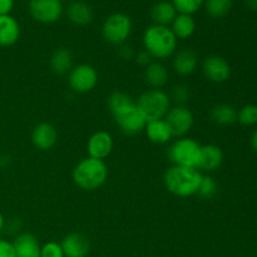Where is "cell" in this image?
Masks as SVG:
<instances>
[{
    "label": "cell",
    "mask_w": 257,
    "mask_h": 257,
    "mask_svg": "<svg viewBox=\"0 0 257 257\" xmlns=\"http://www.w3.org/2000/svg\"><path fill=\"white\" fill-rule=\"evenodd\" d=\"M173 69L180 75H190L197 69L198 57L193 50L182 49L173 57Z\"/></svg>",
    "instance_id": "obj_19"
},
{
    "label": "cell",
    "mask_w": 257,
    "mask_h": 257,
    "mask_svg": "<svg viewBox=\"0 0 257 257\" xmlns=\"http://www.w3.org/2000/svg\"><path fill=\"white\" fill-rule=\"evenodd\" d=\"M201 147L192 138L181 137L176 140L168 148V158L175 166L198 167L201 156Z\"/></svg>",
    "instance_id": "obj_6"
},
{
    "label": "cell",
    "mask_w": 257,
    "mask_h": 257,
    "mask_svg": "<svg viewBox=\"0 0 257 257\" xmlns=\"http://www.w3.org/2000/svg\"><path fill=\"white\" fill-rule=\"evenodd\" d=\"M40 257H65L63 252L62 245L55 241H49L42 246L40 250Z\"/></svg>",
    "instance_id": "obj_30"
},
{
    "label": "cell",
    "mask_w": 257,
    "mask_h": 257,
    "mask_svg": "<svg viewBox=\"0 0 257 257\" xmlns=\"http://www.w3.org/2000/svg\"><path fill=\"white\" fill-rule=\"evenodd\" d=\"M171 3L178 14L192 15L203 7L205 0H172Z\"/></svg>",
    "instance_id": "obj_27"
},
{
    "label": "cell",
    "mask_w": 257,
    "mask_h": 257,
    "mask_svg": "<svg viewBox=\"0 0 257 257\" xmlns=\"http://www.w3.org/2000/svg\"><path fill=\"white\" fill-rule=\"evenodd\" d=\"M170 98H172L178 105L185 104L188 100V98H190V89H188L187 85L185 84L176 85V87H173Z\"/></svg>",
    "instance_id": "obj_31"
},
{
    "label": "cell",
    "mask_w": 257,
    "mask_h": 257,
    "mask_svg": "<svg viewBox=\"0 0 257 257\" xmlns=\"http://www.w3.org/2000/svg\"><path fill=\"white\" fill-rule=\"evenodd\" d=\"M237 122L242 125L250 127L257 123V105L246 104L237 112Z\"/></svg>",
    "instance_id": "obj_28"
},
{
    "label": "cell",
    "mask_w": 257,
    "mask_h": 257,
    "mask_svg": "<svg viewBox=\"0 0 257 257\" xmlns=\"http://www.w3.org/2000/svg\"><path fill=\"white\" fill-rule=\"evenodd\" d=\"M58 141V132L53 124L42 122L34 127L32 132V142L38 150H52Z\"/></svg>",
    "instance_id": "obj_14"
},
{
    "label": "cell",
    "mask_w": 257,
    "mask_h": 257,
    "mask_svg": "<svg viewBox=\"0 0 257 257\" xmlns=\"http://www.w3.org/2000/svg\"><path fill=\"white\" fill-rule=\"evenodd\" d=\"M135 58H136V62L138 63V64L140 65H142V67H147L148 64H151V63L153 62V58L151 57L150 54H148L147 52H146V50H142V52H138L137 54L135 55Z\"/></svg>",
    "instance_id": "obj_34"
},
{
    "label": "cell",
    "mask_w": 257,
    "mask_h": 257,
    "mask_svg": "<svg viewBox=\"0 0 257 257\" xmlns=\"http://www.w3.org/2000/svg\"><path fill=\"white\" fill-rule=\"evenodd\" d=\"M132 20L124 13H113L104 20L102 27V35L105 42L112 45L125 44L132 33Z\"/></svg>",
    "instance_id": "obj_7"
},
{
    "label": "cell",
    "mask_w": 257,
    "mask_h": 257,
    "mask_svg": "<svg viewBox=\"0 0 257 257\" xmlns=\"http://www.w3.org/2000/svg\"><path fill=\"white\" fill-rule=\"evenodd\" d=\"M205 9L210 17L220 19L232 9V0H205Z\"/></svg>",
    "instance_id": "obj_26"
},
{
    "label": "cell",
    "mask_w": 257,
    "mask_h": 257,
    "mask_svg": "<svg viewBox=\"0 0 257 257\" xmlns=\"http://www.w3.org/2000/svg\"><path fill=\"white\" fill-rule=\"evenodd\" d=\"M222 150L216 145H206L201 147L200 162H198V170L206 171V172H213L218 170L223 163Z\"/></svg>",
    "instance_id": "obj_15"
},
{
    "label": "cell",
    "mask_w": 257,
    "mask_h": 257,
    "mask_svg": "<svg viewBox=\"0 0 257 257\" xmlns=\"http://www.w3.org/2000/svg\"><path fill=\"white\" fill-rule=\"evenodd\" d=\"M20 38V25L12 15H0V47H12Z\"/></svg>",
    "instance_id": "obj_17"
},
{
    "label": "cell",
    "mask_w": 257,
    "mask_h": 257,
    "mask_svg": "<svg viewBox=\"0 0 257 257\" xmlns=\"http://www.w3.org/2000/svg\"><path fill=\"white\" fill-rule=\"evenodd\" d=\"M251 146H252L253 151L257 152V128L253 131L252 136H251Z\"/></svg>",
    "instance_id": "obj_37"
},
{
    "label": "cell",
    "mask_w": 257,
    "mask_h": 257,
    "mask_svg": "<svg viewBox=\"0 0 257 257\" xmlns=\"http://www.w3.org/2000/svg\"><path fill=\"white\" fill-rule=\"evenodd\" d=\"M177 14L178 13L176 12L173 4L168 0H161V2L155 3L150 10L152 22L156 25H163V27H168L170 24H172Z\"/></svg>",
    "instance_id": "obj_21"
},
{
    "label": "cell",
    "mask_w": 257,
    "mask_h": 257,
    "mask_svg": "<svg viewBox=\"0 0 257 257\" xmlns=\"http://www.w3.org/2000/svg\"><path fill=\"white\" fill-rule=\"evenodd\" d=\"M68 19L75 25L79 27H84L92 23L94 13H93L92 7L88 3L83 2V0H74L69 4L67 9Z\"/></svg>",
    "instance_id": "obj_18"
},
{
    "label": "cell",
    "mask_w": 257,
    "mask_h": 257,
    "mask_svg": "<svg viewBox=\"0 0 257 257\" xmlns=\"http://www.w3.org/2000/svg\"><path fill=\"white\" fill-rule=\"evenodd\" d=\"M108 178V167L104 161L87 157L73 170V181L84 191H95L102 187Z\"/></svg>",
    "instance_id": "obj_4"
},
{
    "label": "cell",
    "mask_w": 257,
    "mask_h": 257,
    "mask_svg": "<svg viewBox=\"0 0 257 257\" xmlns=\"http://www.w3.org/2000/svg\"><path fill=\"white\" fill-rule=\"evenodd\" d=\"M137 107L147 122L156 119H163L171 109L170 95L162 89H148L140 95Z\"/></svg>",
    "instance_id": "obj_5"
},
{
    "label": "cell",
    "mask_w": 257,
    "mask_h": 257,
    "mask_svg": "<svg viewBox=\"0 0 257 257\" xmlns=\"http://www.w3.org/2000/svg\"><path fill=\"white\" fill-rule=\"evenodd\" d=\"M145 131L148 140L152 143H156V145H166L173 137L172 131H171L170 125L167 124L165 118L147 122Z\"/></svg>",
    "instance_id": "obj_20"
},
{
    "label": "cell",
    "mask_w": 257,
    "mask_h": 257,
    "mask_svg": "<svg viewBox=\"0 0 257 257\" xmlns=\"http://www.w3.org/2000/svg\"><path fill=\"white\" fill-rule=\"evenodd\" d=\"M30 15L42 24H53L63 15L62 0H30L28 5Z\"/></svg>",
    "instance_id": "obj_8"
},
{
    "label": "cell",
    "mask_w": 257,
    "mask_h": 257,
    "mask_svg": "<svg viewBox=\"0 0 257 257\" xmlns=\"http://www.w3.org/2000/svg\"><path fill=\"white\" fill-rule=\"evenodd\" d=\"M62 248L65 257H87L90 251V242L87 236L79 232H72L62 241Z\"/></svg>",
    "instance_id": "obj_13"
},
{
    "label": "cell",
    "mask_w": 257,
    "mask_h": 257,
    "mask_svg": "<svg viewBox=\"0 0 257 257\" xmlns=\"http://www.w3.org/2000/svg\"><path fill=\"white\" fill-rule=\"evenodd\" d=\"M211 119L220 125H230L237 120V110L231 104H218L211 110Z\"/></svg>",
    "instance_id": "obj_25"
},
{
    "label": "cell",
    "mask_w": 257,
    "mask_h": 257,
    "mask_svg": "<svg viewBox=\"0 0 257 257\" xmlns=\"http://www.w3.org/2000/svg\"><path fill=\"white\" fill-rule=\"evenodd\" d=\"M168 70L162 63L152 62L145 68V80L151 89H162L168 82Z\"/></svg>",
    "instance_id": "obj_22"
},
{
    "label": "cell",
    "mask_w": 257,
    "mask_h": 257,
    "mask_svg": "<svg viewBox=\"0 0 257 257\" xmlns=\"http://www.w3.org/2000/svg\"><path fill=\"white\" fill-rule=\"evenodd\" d=\"M4 227H5V218H4V215L2 213V211H0V232L4 230Z\"/></svg>",
    "instance_id": "obj_38"
},
{
    "label": "cell",
    "mask_w": 257,
    "mask_h": 257,
    "mask_svg": "<svg viewBox=\"0 0 257 257\" xmlns=\"http://www.w3.org/2000/svg\"><path fill=\"white\" fill-rule=\"evenodd\" d=\"M246 7L252 12H257V0H245Z\"/></svg>",
    "instance_id": "obj_36"
},
{
    "label": "cell",
    "mask_w": 257,
    "mask_h": 257,
    "mask_svg": "<svg viewBox=\"0 0 257 257\" xmlns=\"http://www.w3.org/2000/svg\"><path fill=\"white\" fill-rule=\"evenodd\" d=\"M118 55L122 58L123 60H131L135 58V50L131 45L128 44H122L119 45V50H118Z\"/></svg>",
    "instance_id": "obj_33"
},
{
    "label": "cell",
    "mask_w": 257,
    "mask_h": 257,
    "mask_svg": "<svg viewBox=\"0 0 257 257\" xmlns=\"http://www.w3.org/2000/svg\"><path fill=\"white\" fill-rule=\"evenodd\" d=\"M178 39L170 27L151 25L143 33L145 50L155 59H167L172 57L177 49Z\"/></svg>",
    "instance_id": "obj_3"
},
{
    "label": "cell",
    "mask_w": 257,
    "mask_h": 257,
    "mask_svg": "<svg viewBox=\"0 0 257 257\" xmlns=\"http://www.w3.org/2000/svg\"><path fill=\"white\" fill-rule=\"evenodd\" d=\"M202 177L198 168L173 165L165 172L163 181L168 192L177 197L186 198L197 195Z\"/></svg>",
    "instance_id": "obj_2"
},
{
    "label": "cell",
    "mask_w": 257,
    "mask_h": 257,
    "mask_svg": "<svg viewBox=\"0 0 257 257\" xmlns=\"http://www.w3.org/2000/svg\"><path fill=\"white\" fill-rule=\"evenodd\" d=\"M108 108L124 135L135 136L145 131L147 120L137 107V103L128 94L123 92L112 93L108 97Z\"/></svg>",
    "instance_id": "obj_1"
},
{
    "label": "cell",
    "mask_w": 257,
    "mask_h": 257,
    "mask_svg": "<svg viewBox=\"0 0 257 257\" xmlns=\"http://www.w3.org/2000/svg\"><path fill=\"white\" fill-rule=\"evenodd\" d=\"M0 257H17L13 242L0 237Z\"/></svg>",
    "instance_id": "obj_32"
},
{
    "label": "cell",
    "mask_w": 257,
    "mask_h": 257,
    "mask_svg": "<svg viewBox=\"0 0 257 257\" xmlns=\"http://www.w3.org/2000/svg\"><path fill=\"white\" fill-rule=\"evenodd\" d=\"M171 30L177 39H188L192 37L196 30V22L192 15L177 14L172 22Z\"/></svg>",
    "instance_id": "obj_24"
},
{
    "label": "cell",
    "mask_w": 257,
    "mask_h": 257,
    "mask_svg": "<svg viewBox=\"0 0 257 257\" xmlns=\"http://www.w3.org/2000/svg\"><path fill=\"white\" fill-rule=\"evenodd\" d=\"M165 120L170 125L172 131L173 137H185L193 127V118L192 112L185 105H176L171 108L166 114Z\"/></svg>",
    "instance_id": "obj_10"
},
{
    "label": "cell",
    "mask_w": 257,
    "mask_h": 257,
    "mask_svg": "<svg viewBox=\"0 0 257 257\" xmlns=\"http://www.w3.org/2000/svg\"><path fill=\"white\" fill-rule=\"evenodd\" d=\"M50 68L57 75L69 74L73 68L72 52L67 48H58L50 57Z\"/></svg>",
    "instance_id": "obj_23"
},
{
    "label": "cell",
    "mask_w": 257,
    "mask_h": 257,
    "mask_svg": "<svg viewBox=\"0 0 257 257\" xmlns=\"http://www.w3.org/2000/svg\"><path fill=\"white\" fill-rule=\"evenodd\" d=\"M114 142L110 133L105 131H98L93 133L87 142V151L89 157L104 161L112 153Z\"/></svg>",
    "instance_id": "obj_12"
},
{
    "label": "cell",
    "mask_w": 257,
    "mask_h": 257,
    "mask_svg": "<svg viewBox=\"0 0 257 257\" xmlns=\"http://www.w3.org/2000/svg\"><path fill=\"white\" fill-rule=\"evenodd\" d=\"M69 87L77 93H88L98 84V73L90 64H78L68 74Z\"/></svg>",
    "instance_id": "obj_9"
},
{
    "label": "cell",
    "mask_w": 257,
    "mask_h": 257,
    "mask_svg": "<svg viewBox=\"0 0 257 257\" xmlns=\"http://www.w3.org/2000/svg\"><path fill=\"white\" fill-rule=\"evenodd\" d=\"M216 193H217V183H216V181L210 176H203L200 187H198L197 195L203 200H210V198L215 197Z\"/></svg>",
    "instance_id": "obj_29"
},
{
    "label": "cell",
    "mask_w": 257,
    "mask_h": 257,
    "mask_svg": "<svg viewBox=\"0 0 257 257\" xmlns=\"http://www.w3.org/2000/svg\"><path fill=\"white\" fill-rule=\"evenodd\" d=\"M14 8V0H0V15H9Z\"/></svg>",
    "instance_id": "obj_35"
},
{
    "label": "cell",
    "mask_w": 257,
    "mask_h": 257,
    "mask_svg": "<svg viewBox=\"0 0 257 257\" xmlns=\"http://www.w3.org/2000/svg\"><path fill=\"white\" fill-rule=\"evenodd\" d=\"M202 72L208 80L213 83H223L230 78L231 67L227 60L218 55L207 57L202 63Z\"/></svg>",
    "instance_id": "obj_11"
},
{
    "label": "cell",
    "mask_w": 257,
    "mask_h": 257,
    "mask_svg": "<svg viewBox=\"0 0 257 257\" xmlns=\"http://www.w3.org/2000/svg\"><path fill=\"white\" fill-rule=\"evenodd\" d=\"M13 246L17 257H40L42 246L32 233L23 232L18 235L13 241Z\"/></svg>",
    "instance_id": "obj_16"
}]
</instances>
